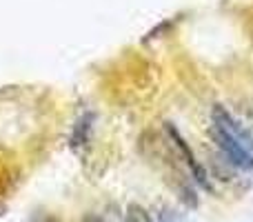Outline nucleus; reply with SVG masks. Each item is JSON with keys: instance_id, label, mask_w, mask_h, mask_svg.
<instances>
[{"instance_id": "nucleus-6", "label": "nucleus", "mask_w": 253, "mask_h": 222, "mask_svg": "<svg viewBox=\"0 0 253 222\" xmlns=\"http://www.w3.org/2000/svg\"><path fill=\"white\" fill-rule=\"evenodd\" d=\"M80 222H107L105 218H102V216H96V214H89V216H84L83 220Z\"/></svg>"}, {"instance_id": "nucleus-4", "label": "nucleus", "mask_w": 253, "mask_h": 222, "mask_svg": "<svg viewBox=\"0 0 253 222\" xmlns=\"http://www.w3.org/2000/svg\"><path fill=\"white\" fill-rule=\"evenodd\" d=\"M125 222H156V220L151 218V214H149L144 207L129 205L126 207V214H125Z\"/></svg>"}, {"instance_id": "nucleus-1", "label": "nucleus", "mask_w": 253, "mask_h": 222, "mask_svg": "<svg viewBox=\"0 0 253 222\" xmlns=\"http://www.w3.org/2000/svg\"><path fill=\"white\" fill-rule=\"evenodd\" d=\"M209 135L213 138L215 147L220 149L227 162L236 169H242V171H251L253 169V147H249L247 142H242L240 138L236 135L227 133L224 129H220L218 125L211 122L209 125Z\"/></svg>"}, {"instance_id": "nucleus-5", "label": "nucleus", "mask_w": 253, "mask_h": 222, "mask_svg": "<svg viewBox=\"0 0 253 222\" xmlns=\"http://www.w3.org/2000/svg\"><path fill=\"white\" fill-rule=\"evenodd\" d=\"M31 222H60V220L53 218V216H49V214H38L36 218H31Z\"/></svg>"}, {"instance_id": "nucleus-3", "label": "nucleus", "mask_w": 253, "mask_h": 222, "mask_svg": "<svg viewBox=\"0 0 253 222\" xmlns=\"http://www.w3.org/2000/svg\"><path fill=\"white\" fill-rule=\"evenodd\" d=\"M93 122H96V116H93L91 111L83 113V116L76 120L74 125V131H71V147L74 149H83L89 144V140H91V129H93Z\"/></svg>"}, {"instance_id": "nucleus-2", "label": "nucleus", "mask_w": 253, "mask_h": 222, "mask_svg": "<svg viewBox=\"0 0 253 222\" xmlns=\"http://www.w3.org/2000/svg\"><path fill=\"white\" fill-rule=\"evenodd\" d=\"M165 131H167V138H169V142H171V147H173V151L178 153V158H182L184 160V165H187V169H189V174H191V178L196 180L198 184H200L202 189H207V191H211V180H209V176H207V171H205V167L200 165V162L196 160V153L191 151V147L187 144V140L182 138V133H180L178 129H175L171 122H165Z\"/></svg>"}]
</instances>
